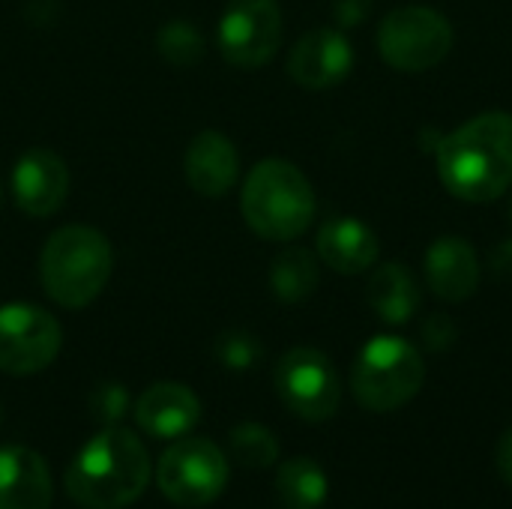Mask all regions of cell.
Wrapping results in <instances>:
<instances>
[{
    "label": "cell",
    "mask_w": 512,
    "mask_h": 509,
    "mask_svg": "<svg viewBox=\"0 0 512 509\" xmlns=\"http://www.w3.org/2000/svg\"><path fill=\"white\" fill-rule=\"evenodd\" d=\"M438 177L468 204H489L512 186V114L486 111L438 141Z\"/></svg>",
    "instance_id": "obj_1"
},
{
    "label": "cell",
    "mask_w": 512,
    "mask_h": 509,
    "mask_svg": "<svg viewBox=\"0 0 512 509\" xmlns=\"http://www.w3.org/2000/svg\"><path fill=\"white\" fill-rule=\"evenodd\" d=\"M150 483V456L135 432L105 426L93 435L66 471V492L84 509H123Z\"/></svg>",
    "instance_id": "obj_2"
},
{
    "label": "cell",
    "mask_w": 512,
    "mask_h": 509,
    "mask_svg": "<svg viewBox=\"0 0 512 509\" xmlns=\"http://www.w3.org/2000/svg\"><path fill=\"white\" fill-rule=\"evenodd\" d=\"M315 189L309 177L285 159L258 162L240 192V210L246 225L273 243H291L309 231L315 219Z\"/></svg>",
    "instance_id": "obj_3"
},
{
    "label": "cell",
    "mask_w": 512,
    "mask_h": 509,
    "mask_svg": "<svg viewBox=\"0 0 512 509\" xmlns=\"http://www.w3.org/2000/svg\"><path fill=\"white\" fill-rule=\"evenodd\" d=\"M114 252L102 231L90 225L57 228L39 255V279L45 294L63 309L90 306L108 285Z\"/></svg>",
    "instance_id": "obj_4"
},
{
    "label": "cell",
    "mask_w": 512,
    "mask_h": 509,
    "mask_svg": "<svg viewBox=\"0 0 512 509\" xmlns=\"http://www.w3.org/2000/svg\"><path fill=\"white\" fill-rule=\"evenodd\" d=\"M426 381L420 351L402 336H375L357 354L351 369V393L360 408L390 414L405 408Z\"/></svg>",
    "instance_id": "obj_5"
},
{
    "label": "cell",
    "mask_w": 512,
    "mask_h": 509,
    "mask_svg": "<svg viewBox=\"0 0 512 509\" xmlns=\"http://www.w3.org/2000/svg\"><path fill=\"white\" fill-rule=\"evenodd\" d=\"M378 54L399 72H426L453 51V24L432 6H399L378 24Z\"/></svg>",
    "instance_id": "obj_6"
},
{
    "label": "cell",
    "mask_w": 512,
    "mask_h": 509,
    "mask_svg": "<svg viewBox=\"0 0 512 509\" xmlns=\"http://www.w3.org/2000/svg\"><path fill=\"white\" fill-rule=\"evenodd\" d=\"M156 483L177 507H207L228 486V459L207 438H180L159 456Z\"/></svg>",
    "instance_id": "obj_7"
},
{
    "label": "cell",
    "mask_w": 512,
    "mask_h": 509,
    "mask_svg": "<svg viewBox=\"0 0 512 509\" xmlns=\"http://www.w3.org/2000/svg\"><path fill=\"white\" fill-rule=\"evenodd\" d=\"M282 405L303 423H327L342 405V378L318 348H291L273 372Z\"/></svg>",
    "instance_id": "obj_8"
},
{
    "label": "cell",
    "mask_w": 512,
    "mask_h": 509,
    "mask_svg": "<svg viewBox=\"0 0 512 509\" xmlns=\"http://www.w3.org/2000/svg\"><path fill=\"white\" fill-rule=\"evenodd\" d=\"M63 345L54 315L33 303L0 306V372L24 378L48 369Z\"/></svg>",
    "instance_id": "obj_9"
},
{
    "label": "cell",
    "mask_w": 512,
    "mask_h": 509,
    "mask_svg": "<svg viewBox=\"0 0 512 509\" xmlns=\"http://www.w3.org/2000/svg\"><path fill=\"white\" fill-rule=\"evenodd\" d=\"M219 51L237 69H258L282 45L279 0H228L219 18Z\"/></svg>",
    "instance_id": "obj_10"
},
{
    "label": "cell",
    "mask_w": 512,
    "mask_h": 509,
    "mask_svg": "<svg viewBox=\"0 0 512 509\" xmlns=\"http://www.w3.org/2000/svg\"><path fill=\"white\" fill-rule=\"evenodd\" d=\"M354 69V45L339 27H315L303 33L288 54V75L306 90L342 84Z\"/></svg>",
    "instance_id": "obj_11"
},
{
    "label": "cell",
    "mask_w": 512,
    "mask_h": 509,
    "mask_svg": "<svg viewBox=\"0 0 512 509\" xmlns=\"http://www.w3.org/2000/svg\"><path fill=\"white\" fill-rule=\"evenodd\" d=\"M12 195L27 216H54L69 195V168L63 156L48 147H30L21 153L12 168Z\"/></svg>",
    "instance_id": "obj_12"
},
{
    "label": "cell",
    "mask_w": 512,
    "mask_h": 509,
    "mask_svg": "<svg viewBox=\"0 0 512 509\" xmlns=\"http://www.w3.org/2000/svg\"><path fill=\"white\" fill-rule=\"evenodd\" d=\"M429 291L444 303H465L480 288V258L465 237H438L426 252Z\"/></svg>",
    "instance_id": "obj_13"
},
{
    "label": "cell",
    "mask_w": 512,
    "mask_h": 509,
    "mask_svg": "<svg viewBox=\"0 0 512 509\" xmlns=\"http://www.w3.org/2000/svg\"><path fill=\"white\" fill-rule=\"evenodd\" d=\"M183 174L201 198H222L240 177V153L231 138L216 129H204L186 147Z\"/></svg>",
    "instance_id": "obj_14"
},
{
    "label": "cell",
    "mask_w": 512,
    "mask_h": 509,
    "mask_svg": "<svg viewBox=\"0 0 512 509\" xmlns=\"http://www.w3.org/2000/svg\"><path fill=\"white\" fill-rule=\"evenodd\" d=\"M132 417L150 438H183L198 426L201 402L189 387L159 381L135 399Z\"/></svg>",
    "instance_id": "obj_15"
},
{
    "label": "cell",
    "mask_w": 512,
    "mask_h": 509,
    "mask_svg": "<svg viewBox=\"0 0 512 509\" xmlns=\"http://www.w3.org/2000/svg\"><path fill=\"white\" fill-rule=\"evenodd\" d=\"M315 252L330 270L342 276H357L378 264L381 246L378 234L366 222L354 216H333L318 228Z\"/></svg>",
    "instance_id": "obj_16"
},
{
    "label": "cell",
    "mask_w": 512,
    "mask_h": 509,
    "mask_svg": "<svg viewBox=\"0 0 512 509\" xmlns=\"http://www.w3.org/2000/svg\"><path fill=\"white\" fill-rule=\"evenodd\" d=\"M0 509H51V474L36 450L0 447Z\"/></svg>",
    "instance_id": "obj_17"
},
{
    "label": "cell",
    "mask_w": 512,
    "mask_h": 509,
    "mask_svg": "<svg viewBox=\"0 0 512 509\" xmlns=\"http://www.w3.org/2000/svg\"><path fill=\"white\" fill-rule=\"evenodd\" d=\"M366 300L375 309V315L384 324H393V327L408 324L423 306V294H420V285H417L414 273L399 261L381 264L372 273L369 288H366Z\"/></svg>",
    "instance_id": "obj_18"
},
{
    "label": "cell",
    "mask_w": 512,
    "mask_h": 509,
    "mask_svg": "<svg viewBox=\"0 0 512 509\" xmlns=\"http://www.w3.org/2000/svg\"><path fill=\"white\" fill-rule=\"evenodd\" d=\"M321 285V264L318 255L306 246H288L282 249L270 264V291L276 300L294 306L309 300Z\"/></svg>",
    "instance_id": "obj_19"
},
{
    "label": "cell",
    "mask_w": 512,
    "mask_h": 509,
    "mask_svg": "<svg viewBox=\"0 0 512 509\" xmlns=\"http://www.w3.org/2000/svg\"><path fill=\"white\" fill-rule=\"evenodd\" d=\"M330 495V480L315 459H291L276 471V498L282 509H321Z\"/></svg>",
    "instance_id": "obj_20"
},
{
    "label": "cell",
    "mask_w": 512,
    "mask_h": 509,
    "mask_svg": "<svg viewBox=\"0 0 512 509\" xmlns=\"http://www.w3.org/2000/svg\"><path fill=\"white\" fill-rule=\"evenodd\" d=\"M231 456L249 471H267L279 459V438L261 423H240L228 435Z\"/></svg>",
    "instance_id": "obj_21"
},
{
    "label": "cell",
    "mask_w": 512,
    "mask_h": 509,
    "mask_svg": "<svg viewBox=\"0 0 512 509\" xmlns=\"http://www.w3.org/2000/svg\"><path fill=\"white\" fill-rule=\"evenodd\" d=\"M156 48H159L162 60H168L171 66H195L207 51L201 30L192 21H180V18L159 27Z\"/></svg>",
    "instance_id": "obj_22"
},
{
    "label": "cell",
    "mask_w": 512,
    "mask_h": 509,
    "mask_svg": "<svg viewBox=\"0 0 512 509\" xmlns=\"http://www.w3.org/2000/svg\"><path fill=\"white\" fill-rule=\"evenodd\" d=\"M216 360L231 372H249L261 363L264 345L249 330H225L213 345Z\"/></svg>",
    "instance_id": "obj_23"
},
{
    "label": "cell",
    "mask_w": 512,
    "mask_h": 509,
    "mask_svg": "<svg viewBox=\"0 0 512 509\" xmlns=\"http://www.w3.org/2000/svg\"><path fill=\"white\" fill-rule=\"evenodd\" d=\"M90 414L102 423V426H120V420L129 411V393L123 384L105 381L90 393Z\"/></svg>",
    "instance_id": "obj_24"
},
{
    "label": "cell",
    "mask_w": 512,
    "mask_h": 509,
    "mask_svg": "<svg viewBox=\"0 0 512 509\" xmlns=\"http://www.w3.org/2000/svg\"><path fill=\"white\" fill-rule=\"evenodd\" d=\"M420 339H423L426 351H432V354H444V351H450V348L456 345V339H459L456 321H453L450 315H444V312H435V315H429V318L423 321V327H420Z\"/></svg>",
    "instance_id": "obj_25"
},
{
    "label": "cell",
    "mask_w": 512,
    "mask_h": 509,
    "mask_svg": "<svg viewBox=\"0 0 512 509\" xmlns=\"http://www.w3.org/2000/svg\"><path fill=\"white\" fill-rule=\"evenodd\" d=\"M369 12H372V0H336V6H333L339 30L360 27L369 18Z\"/></svg>",
    "instance_id": "obj_26"
},
{
    "label": "cell",
    "mask_w": 512,
    "mask_h": 509,
    "mask_svg": "<svg viewBox=\"0 0 512 509\" xmlns=\"http://www.w3.org/2000/svg\"><path fill=\"white\" fill-rule=\"evenodd\" d=\"M495 468L501 474V480L512 489V426L501 435L498 450H495Z\"/></svg>",
    "instance_id": "obj_27"
},
{
    "label": "cell",
    "mask_w": 512,
    "mask_h": 509,
    "mask_svg": "<svg viewBox=\"0 0 512 509\" xmlns=\"http://www.w3.org/2000/svg\"><path fill=\"white\" fill-rule=\"evenodd\" d=\"M489 267L495 276L507 279L512 276V240H501L492 252H489Z\"/></svg>",
    "instance_id": "obj_28"
},
{
    "label": "cell",
    "mask_w": 512,
    "mask_h": 509,
    "mask_svg": "<svg viewBox=\"0 0 512 509\" xmlns=\"http://www.w3.org/2000/svg\"><path fill=\"white\" fill-rule=\"evenodd\" d=\"M510 219H512V201H510Z\"/></svg>",
    "instance_id": "obj_29"
},
{
    "label": "cell",
    "mask_w": 512,
    "mask_h": 509,
    "mask_svg": "<svg viewBox=\"0 0 512 509\" xmlns=\"http://www.w3.org/2000/svg\"><path fill=\"white\" fill-rule=\"evenodd\" d=\"M0 417H3V408H0Z\"/></svg>",
    "instance_id": "obj_30"
},
{
    "label": "cell",
    "mask_w": 512,
    "mask_h": 509,
    "mask_svg": "<svg viewBox=\"0 0 512 509\" xmlns=\"http://www.w3.org/2000/svg\"><path fill=\"white\" fill-rule=\"evenodd\" d=\"M0 201H3V198H0Z\"/></svg>",
    "instance_id": "obj_31"
}]
</instances>
